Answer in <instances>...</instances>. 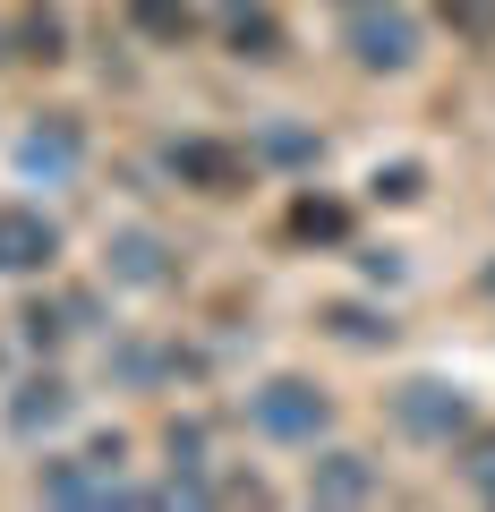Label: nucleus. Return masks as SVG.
I'll return each mask as SVG.
<instances>
[{
	"label": "nucleus",
	"instance_id": "nucleus-1",
	"mask_svg": "<svg viewBox=\"0 0 495 512\" xmlns=\"http://www.w3.org/2000/svg\"><path fill=\"white\" fill-rule=\"evenodd\" d=\"M350 60H359V69H410V60H419V26H410L402 9H359V18H350Z\"/></svg>",
	"mask_w": 495,
	"mask_h": 512
},
{
	"label": "nucleus",
	"instance_id": "nucleus-2",
	"mask_svg": "<svg viewBox=\"0 0 495 512\" xmlns=\"http://www.w3.org/2000/svg\"><path fill=\"white\" fill-rule=\"evenodd\" d=\"M393 419H402L410 436H427V444H453L461 427H470V402H461L453 384L419 376V384H402V402H393Z\"/></svg>",
	"mask_w": 495,
	"mask_h": 512
},
{
	"label": "nucleus",
	"instance_id": "nucleus-3",
	"mask_svg": "<svg viewBox=\"0 0 495 512\" xmlns=\"http://www.w3.org/2000/svg\"><path fill=\"white\" fill-rule=\"evenodd\" d=\"M248 419L265 427V436H282V444H308L316 427H325V393H308V384H265L257 402H248Z\"/></svg>",
	"mask_w": 495,
	"mask_h": 512
},
{
	"label": "nucleus",
	"instance_id": "nucleus-4",
	"mask_svg": "<svg viewBox=\"0 0 495 512\" xmlns=\"http://www.w3.org/2000/svg\"><path fill=\"white\" fill-rule=\"evenodd\" d=\"M60 231L43 214H26V205H0V274H35V265H52Z\"/></svg>",
	"mask_w": 495,
	"mask_h": 512
},
{
	"label": "nucleus",
	"instance_id": "nucleus-5",
	"mask_svg": "<svg viewBox=\"0 0 495 512\" xmlns=\"http://www.w3.org/2000/svg\"><path fill=\"white\" fill-rule=\"evenodd\" d=\"M308 487L325 495V504H359V495H376V470H367L359 453H325V470H316Z\"/></svg>",
	"mask_w": 495,
	"mask_h": 512
},
{
	"label": "nucleus",
	"instance_id": "nucleus-6",
	"mask_svg": "<svg viewBox=\"0 0 495 512\" xmlns=\"http://www.w3.org/2000/svg\"><path fill=\"white\" fill-rule=\"evenodd\" d=\"M26 171H43V180H69V171H77V128H69V120L35 128V137H26Z\"/></svg>",
	"mask_w": 495,
	"mask_h": 512
},
{
	"label": "nucleus",
	"instance_id": "nucleus-7",
	"mask_svg": "<svg viewBox=\"0 0 495 512\" xmlns=\"http://www.w3.org/2000/svg\"><path fill=\"white\" fill-rule=\"evenodd\" d=\"M222 18H231V43H239L248 60H274V18H265L257 0H231Z\"/></svg>",
	"mask_w": 495,
	"mask_h": 512
},
{
	"label": "nucleus",
	"instance_id": "nucleus-8",
	"mask_svg": "<svg viewBox=\"0 0 495 512\" xmlns=\"http://www.w3.org/2000/svg\"><path fill=\"white\" fill-rule=\"evenodd\" d=\"M60 410H69V393H60V384L43 376V384H26V402H18V427H26V436H35V427H52Z\"/></svg>",
	"mask_w": 495,
	"mask_h": 512
},
{
	"label": "nucleus",
	"instance_id": "nucleus-9",
	"mask_svg": "<svg viewBox=\"0 0 495 512\" xmlns=\"http://www.w3.org/2000/svg\"><path fill=\"white\" fill-rule=\"evenodd\" d=\"M154 256H163V248H154L146 231H129V239H120V274H129V282H163V265H154Z\"/></svg>",
	"mask_w": 495,
	"mask_h": 512
},
{
	"label": "nucleus",
	"instance_id": "nucleus-10",
	"mask_svg": "<svg viewBox=\"0 0 495 512\" xmlns=\"http://www.w3.org/2000/svg\"><path fill=\"white\" fill-rule=\"evenodd\" d=\"M444 18H453L461 35H495V0H444Z\"/></svg>",
	"mask_w": 495,
	"mask_h": 512
},
{
	"label": "nucleus",
	"instance_id": "nucleus-11",
	"mask_svg": "<svg viewBox=\"0 0 495 512\" xmlns=\"http://www.w3.org/2000/svg\"><path fill=\"white\" fill-rule=\"evenodd\" d=\"M18 43H26L18 60H60V18H26V35H18Z\"/></svg>",
	"mask_w": 495,
	"mask_h": 512
},
{
	"label": "nucleus",
	"instance_id": "nucleus-12",
	"mask_svg": "<svg viewBox=\"0 0 495 512\" xmlns=\"http://www.w3.org/2000/svg\"><path fill=\"white\" fill-rule=\"evenodd\" d=\"M461 478H470L478 495H495V436H478V444H470V461H461Z\"/></svg>",
	"mask_w": 495,
	"mask_h": 512
},
{
	"label": "nucleus",
	"instance_id": "nucleus-13",
	"mask_svg": "<svg viewBox=\"0 0 495 512\" xmlns=\"http://www.w3.org/2000/svg\"><path fill=\"white\" fill-rule=\"evenodd\" d=\"M376 197L410 205V197H419V163H393V171H376Z\"/></svg>",
	"mask_w": 495,
	"mask_h": 512
},
{
	"label": "nucleus",
	"instance_id": "nucleus-14",
	"mask_svg": "<svg viewBox=\"0 0 495 512\" xmlns=\"http://www.w3.org/2000/svg\"><path fill=\"white\" fill-rule=\"evenodd\" d=\"M333 325H342L350 342H376V333H393V325H376V316H367V308H333Z\"/></svg>",
	"mask_w": 495,
	"mask_h": 512
},
{
	"label": "nucleus",
	"instance_id": "nucleus-15",
	"mask_svg": "<svg viewBox=\"0 0 495 512\" xmlns=\"http://www.w3.org/2000/svg\"><path fill=\"white\" fill-rule=\"evenodd\" d=\"M299 231H325V239H333V231H342V205H316V197H308V205H299Z\"/></svg>",
	"mask_w": 495,
	"mask_h": 512
}]
</instances>
